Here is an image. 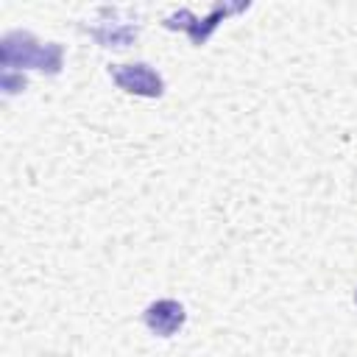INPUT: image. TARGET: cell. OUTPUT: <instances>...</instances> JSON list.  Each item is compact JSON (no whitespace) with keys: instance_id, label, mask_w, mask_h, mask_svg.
Listing matches in <instances>:
<instances>
[{"instance_id":"1","label":"cell","mask_w":357,"mask_h":357,"mask_svg":"<svg viewBox=\"0 0 357 357\" xmlns=\"http://www.w3.org/2000/svg\"><path fill=\"white\" fill-rule=\"evenodd\" d=\"M0 59L6 70H22V67H36L42 73L56 75L61 70V45L50 42V45H39L31 33L14 31L6 33L0 42Z\"/></svg>"},{"instance_id":"2","label":"cell","mask_w":357,"mask_h":357,"mask_svg":"<svg viewBox=\"0 0 357 357\" xmlns=\"http://www.w3.org/2000/svg\"><path fill=\"white\" fill-rule=\"evenodd\" d=\"M109 75L114 78V84L123 92H131V95H139V98H159L165 92L162 75L153 73L142 61L139 64H112L109 67Z\"/></svg>"},{"instance_id":"3","label":"cell","mask_w":357,"mask_h":357,"mask_svg":"<svg viewBox=\"0 0 357 357\" xmlns=\"http://www.w3.org/2000/svg\"><path fill=\"white\" fill-rule=\"evenodd\" d=\"M243 8H248V3H237V6H215L212 14H209L204 22H198L190 11H176V14H170V17L165 20V25H167V28H181V31L190 33L192 45H204L206 36L218 28V22H220L226 14H237V11H243Z\"/></svg>"},{"instance_id":"4","label":"cell","mask_w":357,"mask_h":357,"mask_svg":"<svg viewBox=\"0 0 357 357\" xmlns=\"http://www.w3.org/2000/svg\"><path fill=\"white\" fill-rule=\"evenodd\" d=\"M142 318H145V324H148V329H151L153 335L170 337V335H176V332L181 329V324H184V307H181L178 301H173V298H162V301L148 304V310H145Z\"/></svg>"},{"instance_id":"5","label":"cell","mask_w":357,"mask_h":357,"mask_svg":"<svg viewBox=\"0 0 357 357\" xmlns=\"http://www.w3.org/2000/svg\"><path fill=\"white\" fill-rule=\"evenodd\" d=\"M95 39L103 47H126L134 36H137V25H114V28H98L92 31Z\"/></svg>"},{"instance_id":"6","label":"cell","mask_w":357,"mask_h":357,"mask_svg":"<svg viewBox=\"0 0 357 357\" xmlns=\"http://www.w3.org/2000/svg\"><path fill=\"white\" fill-rule=\"evenodd\" d=\"M3 86H6V92H20V89H25V75H11L8 70L3 73Z\"/></svg>"},{"instance_id":"7","label":"cell","mask_w":357,"mask_h":357,"mask_svg":"<svg viewBox=\"0 0 357 357\" xmlns=\"http://www.w3.org/2000/svg\"><path fill=\"white\" fill-rule=\"evenodd\" d=\"M354 304H357V290H354Z\"/></svg>"}]
</instances>
